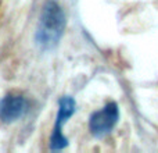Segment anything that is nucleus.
Instances as JSON below:
<instances>
[{"mask_svg": "<svg viewBox=\"0 0 158 153\" xmlns=\"http://www.w3.org/2000/svg\"><path fill=\"white\" fill-rule=\"evenodd\" d=\"M65 29V15L58 3L49 0L44 3L36 29V43L40 49H54L61 41Z\"/></svg>", "mask_w": 158, "mask_h": 153, "instance_id": "nucleus-1", "label": "nucleus"}, {"mask_svg": "<svg viewBox=\"0 0 158 153\" xmlns=\"http://www.w3.org/2000/svg\"><path fill=\"white\" fill-rule=\"evenodd\" d=\"M118 118H119V110H118L117 103L114 102L107 103L101 110L90 116L89 129L92 135L96 138H103L115 127Z\"/></svg>", "mask_w": 158, "mask_h": 153, "instance_id": "nucleus-2", "label": "nucleus"}, {"mask_svg": "<svg viewBox=\"0 0 158 153\" xmlns=\"http://www.w3.org/2000/svg\"><path fill=\"white\" fill-rule=\"evenodd\" d=\"M75 111V100L72 98H61L58 103V114L56 120V125L53 128V134L50 138V149L52 151H60L68 145L67 138L63 135V125L65 121L74 114Z\"/></svg>", "mask_w": 158, "mask_h": 153, "instance_id": "nucleus-3", "label": "nucleus"}, {"mask_svg": "<svg viewBox=\"0 0 158 153\" xmlns=\"http://www.w3.org/2000/svg\"><path fill=\"white\" fill-rule=\"evenodd\" d=\"M28 106V100L24 96L10 93L0 100V120L3 123H14L24 117Z\"/></svg>", "mask_w": 158, "mask_h": 153, "instance_id": "nucleus-4", "label": "nucleus"}]
</instances>
